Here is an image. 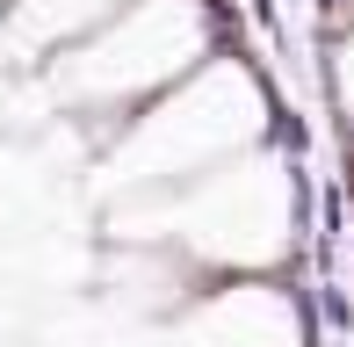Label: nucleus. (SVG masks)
I'll return each mask as SVG.
<instances>
[{"label":"nucleus","instance_id":"f257e3e1","mask_svg":"<svg viewBox=\"0 0 354 347\" xmlns=\"http://www.w3.org/2000/svg\"><path fill=\"white\" fill-rule=\"evenodd\" d=\"M318 311H326L333 333H354V297H347V282H318Z\"/></svg>","mask_w":354,"mask_h":347}]
</instances>
